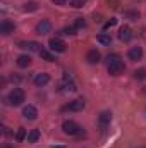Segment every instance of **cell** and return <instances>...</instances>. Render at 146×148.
Segmentation results:
<instances>
[{"label":"cell","instance_id":"6da1fadb","mask_svg":"<svg viewBox=\"0 0 146 148\" xmlns=\"http://www.w3.org/2000/svg\"><path fill=\"white\" fill-rule=\"evenodd\" d=\"M107 69H108V74L110 76H120L124 73V62L117 57V55H108L107 59Z\"/></svg>","mask_w":146,"mask_h":148},{"label":"cell","instance_id":"7a4b0ae2","mask_svg":"<svg viewBox=\"0 0 146 148\" xmlns=\"http://www.w3.org/2000/svg\"><path fill=\"white\" fill-rule=\"evenodd\" d=\"M24 98H26V95H24V91L21 88H14L9 93V103L10 105H21L24 102Z\"/></svg>","mask_w":146,"mask_h":148},{"label":"cell","instance_id":"3957f363","mask_svg":"<svg viewBox=\"0 0 146 148\" xmlns=\"http://www.w3.org/2000/svg\"><path fill=\"white\" fill-rule=\"evenodd\" d=\"M62 131L65 134H71V136H76V134H81V126L74 121H65L62 124Z\"/></svg>","mask_w":146,"mask_h":148},{"label":"cell","instance_id":"277c9868","mask_svg":"<svg viewBox=\"0 0 146 148\" xmlns=\"http://www.w3.org/2000/svg\"><path fill=\"white\" fill-rule=\"evenodd\" d=\"M110 122H112V112L103 110L100 115H98V126H100V129H102V131H105V129L108 127Z\"/></svg>","mask_w":146,"mask_h":148},{"label":"cell","instance_id":"5b68a950","mask_svg":"<svg viewBox=\"0 0 146 148\" xmlns=\"http://www.w3.org/2000/svg\"><path fill=\"white\" fill-rule=\"evenodd\" d=\"M48 45H50V48H52L53 52H59V53H62V52H65V50H67L65 41H64V40H60V38H52V40L48 41Z\"/></svg>","mask_w":146,"mask_h":148},{"label":"cell","instance_id":"8992f818","mask_svg":"<svg viewBox=\"0 0 146 148\" xmlns=\"http://www.w3.org/2000/svg\"><path fill=\"white\" fill-rule=\"evenodd\" d=\"M52 31V23L48 21V19H43V21H40L36 24V33L38 35H46V33H50Z\"/></svg>","mask_w":146,"mask_h":148},{"label":"cell","instance_id":"52a82bcc","mask_svg":"<svg viewBox=\"0 0 146 148\" xmlns=\"http://www.w3.org/2000/svg\"><path fill=\"white\" fill-rule=\"evenodd\" d=\"M83 109H84V100H72L64 107V110H69V112H79Z\"/></svg>","mask_w":146,"mask_h":148},{"label":"cell","instance_id":"ba28073f","mask_svg":"<svg viewBox=\"0 0 146 148\" xmlns=\"http://www.w3.org/2000/svg\"><path fill=\"white\" fill-rule=\"evenodd\" d=\"M119 40L120 41H131L132 40V29L129 26H122L119 29Z\"/></svg>","mask_w":146,"mask_h":148},{"label":"cell","instance_id":"9c48e42d","mask_svg":"<svg viewBox=\"0 0 146 148\" xmlns=\"http://www.w3.org/2000/svg\"><path fill=\"white\" fill-rule=\"evenodd\" d=\"M23 115L26 117V119H29V121H35L38 117V110L35 105H26L24 109H23Z\"/></svg>","mask_w":146,"mask_h":148},{"label":"cell","instance_id":"30bf717a","mask_svg":"<svg viewBox=\"0 0 146 148\" xmlns=\"http://www.w3.org/2000/svg\"><path fill=\"white\" fill-rule=\"evenodd\" d=\"M100 59H102V55H100V52H98L96 48H93V50H89V52L86 53V60H88L89 64H98Z\"/></svg>","mask_w":146,"mask_h":148},{"label":"cell","instance_id":"8fae6325","mask_svg":"<svg viewBox=\"0 0 146 148\" xmlns=\"http://www.w3.org/2000/svg\"><path fill=\"white\" fill-rule=\"evenodd\" d=\"M19 47L21 48H26V50H29V52H40L41 48V45L36 43V41H23V43H19Z\"/></svg>","mask_w":146,"mask_h":148},{"label":"cell","instance_id":"7c38bea8","mask_svg":"<svg viewBox=\"0 0 146 148\" xmlns=\"http://www.w3.org/2000/svg\"><path fill=\"white\" fill-rule=\"evenodd\" d=\"M48 81H50V74L46 73H40L35 76V84L36 86H45V84H48Z\"/></svg>","mask_w":146,"mask_h":148},{"label":"cell","instance_id":"4fadbf2b","mask_svg":"<svg viewBox=\"0 0 146 148\" xmlns=\"http://www.w3.org/2000/svg\"><path fill=\"white\" fill-rule=\"evenodd\" d=\"M0 33L2 35H10V33H14V24L10 23V21H2V24H0Z\"/></svg>","mask_w":146,"mask_h":148},{"label":"cell","instance_id":"5bb4252c","mask_svg":"<svg viewBox=\"0 0 146 148\" xmlns=\"http://www.w3.org/2000/svg\"><path fill=\"white\" fill-rule=\"evenodd\" d=\"M127 55H129L131 60H139V59L143 57V48H141V47H132Z\"/></svg>","mask_w":146,"mask_h":148},{"label":"cell","instance_id":"9a60e30c","mask_svg":"<svg viewBox=\"0 0 146 148\" xmlns=\"http://www.w3.org/2000/svg\"><path fill=\"white\" fill-rule=\"evenodd\" d=\"M17 66L19 67H29L31 66V57L29 55H19L17 57Z\"/></svg>","mask_w":146,"mask_h":148},{"label":"cell","instance_id":"2e32d148","mask_svg":"<svg viewBox=\"0 0 146 148\" xmlns=\"http://www.w3.org/2000/svg\"><path fill=\"white\" fill-rule=\"evenodd\" d=\"M64 83H65L67 90H71V91H76V90H77V88H76V84H74V81H72V77H71L67 73L64 74Z\"/></svg>","mask_w":146,"mask_h":148},{"label":"cell","instance_id":"e0dca14e","mask_svg":"<svg viewBox=\"0 0 146 148\" xmlns=\"http://www.w3.org/2000/svg\"><path fill=\"white\" fill-rule=\"evenodd\" d=\"M96 41H98V43H102V45H110V43H112V36L107 35V33H102V35H98V36H96Z\"/></svg>","mask_w":146,"mask_h":148},{"label":"cell","instance_id":"ac0fdd59","mask_svg":"<svg viewBox=\"0 0 146 148\" xmlns=\"http://www.w3.org/2000/svg\"><path fill=\"white\" fill-rule=\"evenodd\" d=\"M38 53H40V57H41L43 60H48V62H55V55H52L48 50H40Z\"/></svg>","mask_w":146,"mask_h":148},{"label":"cell","instance_id":"d6986e66","mask_svg":"<svg viewBox=\"0 0 146 148\" xmlns=\"http://www.w3.org/2000/svg\"><path fill=\"white\" fill-rule=\"evenodd\" d=\"M38 140H40V131H38V129H31V131L28 133V141H29V143H36Z\"/></svg>","mask_w":146,"mask_h":148},{"label":"cell","instance_id":"ffe728a7","mask_svg":"<svg viewBox=\"0 0 146 148\" xmlns=\"http://www.w3.org/2000/svg\"><path fill=\"white\" fill-rule=\"evenodd\" d=\"M69 5L74 7V9H81L86 5V0H69Z\"/></svg>","mask_w":146,"mask_h":148},{"label":"cell","instance_id":"44dd1931","mask_svg":"<svg viewBox=\"0 0 146 148\" xmlns=\"http://www.w3.org/2000/svg\"><path fill=\"white\" fill-rule=\"evenodd\" d=\"M36 9H38L36 2H28V3H24V10H26V12H33V10H36Z\"/></svg>","mask_w":146,"mask_h":148},{"label":"cell","instance_id":"7402d4cb","mask_svg":"<svg viewBox=\"0 0 146 148\" xmlns=\"http://www.w3.org/2000/svg\"><path fill=\"white\" fill-rule=\"evenodd\" d=\"M134 77L139 79V81H145L146 79V69H138V71L134 73Z\"/></svg>","mask_w":146,"mask_h":148},{"label":"cell","instance_id":"603a6c76","mask_svg":"<svg viewBox=\"0 0 146 148\" xmlns=\"http://www.w3.org/2000/svg\"><path fill=\"white\" fill-rule=\"evenodd\" d=\"M26 138V129L24 127H19V131H17V134H16V140L17 141H23Z\"/></svg>","mask_w":146,"mask_h":148},{"label":"cell","instance_id":"cb8c5ba5","mask_svg":"<svg viewBox=\"0 0 146 148\" xmlns=\"http://www.w3.org/2000/svg\"><path fill=\"white\" fill-rule=\"evenodd\" d=\"M74 26H76V29H79V28H84V26H86V23H84V19H83V17H77V19H76V23H74Z\"/></svg>","mask_w":146,"mask_h":148},{"label":"cell","instance_id":"d4e9b609","mask_svg":"<svg viewBox=\"0 0 146 148\" xmlns=\"http://www.w3.org/2000/svg\"><path fill=\"white\" fill-rule=\"evenodd\" d=\"M76 31H77V29H76V26H71V28H65L62 33H64V35H76Z\"/></svg>","mask_w":146,"mask_h":148},{"label":"cell","instance_id":"484cf974","mask_svg":"<svg viewBox=\"0 0 146 148\" xmlns=\"http://www.w3.org/2000/svg\"><path fill=\"white\" fill-rule=\"evenodd\" d=\"M115 24H117V19H110V21H107V23H105L103 29H108V28H112V26H115Z\"/></svg>","mask_w":146,"mask_h":148},{"label":"cell","instance_id":"4316f807","mask_svg":"<svg viewBox=\"0 0 146 148\" xmlns=\"http://www.w3.org/2000/svg\"><path fill=\"white\" fill-rule=\"evenodd\" d=\"M127 16H129V17H132V21H136V19L139 17V12H127Z\"/></svg>","mask_w":146,"mask_h":148},{"label":"cell","instance_id":"83f0119b","mask_svg":"<svg viewBox=\"0 0 146 148\" xmlns=\"http://www.w3.org/2000/svg\"><path fill=\"white\" fill-rule=\"evenodd\" d=\"M52 2H53L55 5H65V3H67V0H52Z\"/></svg>","mask_w":146,"mask_h":148},{"label":"cell","instance_id":"f1b7e54d","mask_svg":"<svg viewBox=\"0 0 146 148\" xmlns=\"http://www.w3.org/2000/svg\"><path fill=\"white\" fill-rule=\"evenodd\" d=\"M52 148H65L64 145H55V147H52Z\"/></svg>","mask_w":146,"mask_h":148}]
</instances>
